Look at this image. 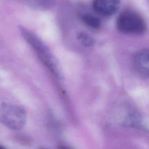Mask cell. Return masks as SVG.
Segmentation results:
<instances>
[{"instance_id":"6da1fadb","label":"cell","mask_w":149,"mask_h":149,"mask_svg":"<svg viewBox=\"0 0 149 149\" xmlns=\"http://www.w3.org/2000/svg\"><path fill=\"white\" fill-rule=\"evenodd\" d=\"M21 34L27 42L32 46L44 64L58 78L62 79V69L57 59L49 48L36 34L25 27H19Z\"/></svg>"},{"instance_id":"7a4b0ae2","label":"cell","mask_w":149,"mask_h":149,"mask_svg":"<svg viewBox=\"0 0 149 149\" xmlns=\"http://www.w3.org/2000/svg\"><path fill=\"white\" fill-rule=\"evenodd\" d=\"M26 120V111L22 106L10 103L0 105V122L9 129L19 130L24 126Z\"/></svg>"},{"instance_id":"8992f818","label":"cell","mask_w":149,"mask_h":149,"mask_svg":"<svg viewBox=\"0 0 149 149\" xmlns=\"http://www.w3.org/2000/svg\"><path fill=\"white\" fill-rule=\"evenodd\" d=\"M81 19L87 26L91 28L98 29L101 26L100 19L93 15L89 13L84 14L81 16Z\"/></svg>"},{"instance_id":"9c48e42d","label":"cell","mask_w":149,"mask_h":149,"mask_svg":"<svg viewBox=\"0 0 149 149\" xmlns=\"http://www.w3.org/2000/svg\"><path fill=\"white\" fill-rule=\"evenodd\" d=\"M2 148V147H1V146H0V149H1Z\"/></svg>"},{"instance_id":"52a82bcc","label":"cell","mask_w":149,"mask_h":149,"mask_svg":"<svg viewBox=\"0 0 149 149\" xmlns=\"http://www.w3.org/2000/svg\"><path fill=\"white\" fill-rule=\"evenodd\" d=\"M80 42L85 47H91L94 44L93 38L85 33H80L77 36Z\"/></svg>"},{"instance_id":"3957f363","label":"cell","mask_w":149,"mask_h":149,"mask_svg":"<svg viewBox=\"0 0 149 149\" xmlns=\"http://www.w3.org/2000/svg\"><path fill=\"white\" fill-rule=\"evenodd\" d=\"M116 26L121 32L134 34H141L146 29V24L143 17L131 10L124 11L119 15L116 20Z\"/></svg>"},{"instance_id":"277c9868","label":"cell","mask_w":149,"mask_h":149,"mask_svg":"<svg viewBox=\"0 0 149 149\" xmlns=\"http://www.w3.org/2000/svg\"><path fill=\"white\" fill-rule=\"evenodd\" d=\"M119 0H93V10L98 14L108 16L113 15L119 6Z\"/></svg>"},{"instance_id":"ba28073f","label":"cell","mask_w":149,"mask_h":149,"mask_svg":"<svg viewBox=\"0 0 149 149\" xmlns=\"http://www.w3.org/2000/svg\"><path fill=\"white\" fill-rule=\"evenodd\" d=\"M37 5L38 8L45 9L52 7L55 3V0H37Z\"/></svg>"},{"instance_id":"5b68a950","label":"cell","mask_w":149,"mask_h":149,"mask_svg":"<svg viewBox=\"0 0 149 149\" xmlns=\"http://www.w3.org/2000/svg\"><path fill=\"white\" fill-rule=\"evenodd\" d=\"M135 70L141 75L149 77V49L137 52L133 59Z\"/></svg>"}]
</instances>
